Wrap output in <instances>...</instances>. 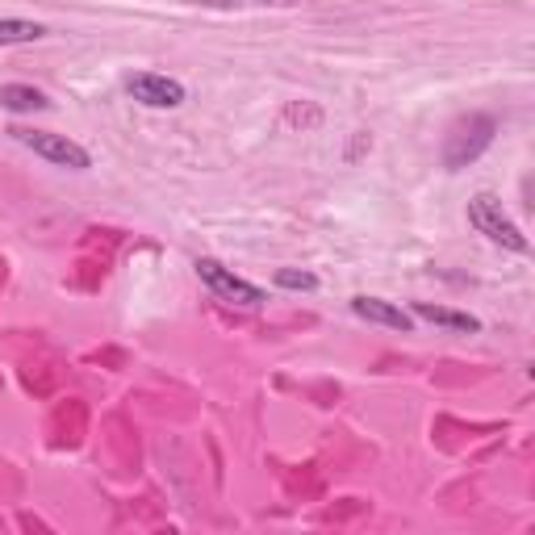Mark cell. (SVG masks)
Listing matches in <instances>:
<instances>
[{
    "instance_id": "8",
    "label": "cell",
    "mask_w": 535,
    "mask_h": 535,
    "mask_svg": "<svg viewBox=\"0 0 535 535\" xmlns=\"http://www.w3.org/2000/svg\"><path fill=\"white\" fill-rule=\"evenodd\" d=\"M0 105L13 113H34V109H46L51 101H46V92H38L30 84H5L0 88Z\"/></svg>"
},
{
    "instance_id": "6",
    "label": "cell",
    "mask_w": 535,
    "mask_h": 535,
    "mask_svg": "<svg viewBox=\"0 0 535 535\" xmlns=\"http://www.w3.org/2000/svg\"><path fill=\"white\" fill-rule=\"evenodd\" d=\"M352 310L364 318V322H377V327H389V331H410V314L393 301H381V297H352Z\"/></svg>"
},
{
    "instance_id": "11",
    "label": "cell",
    "mask_w": 535,
    "mask_h": 535,
    "mask_svg": "<svg viewBox=\"0 0 535 535\" xmlns=\"http://www.w3.org/2000/svg\"><path fill=\"white\" fill-rule=\"evenodd\" d=\"M285 122L289 126H301V130H314L322 122V109L318 105H289L285 109Z\"/></svg>"
},
{
    "instance_id": "9",
    "label": "cell",
    "mask_w": 535,
    "mask_h": 535,
    "mask_svg": "<svg viewBox=\"0 0 535 535\" xmlns=\"http://www.w3.org/2000/svg\"><path fill=\"white\" fill-rule=\"evenodd\" d=\"M46 34V26L26 17H0V46H21V42H38Z\"/></svg>"
},
{
    "instance_id": "10",
    "label": "cell",
    "mask_w": 535,
    "mask_h": 535,
    "mask_svg": "<svg viewBox=\"0 0 535 535\" xmlns=\"http://www.w3.org/2000/svg\"><path fill=\"white\" fill-rule=\"evenodd\" d=\"M276 285L281 289H318V276L314 272H297V268H276Z\"/></svg>"
},
{
    "instance_id": "2",
    "label": "cell",
    "mask_w": 535,
    "mask_h": 535,
    "mask_svg": "<svg viewBox=\"0 0 535 535\" xmlns=\"http://www.w3.org/2000/svg\"><path fill=\"white\" fill-rule=\"evenodd\" d=\"M469 222L477 226V235H485L490 243H498V247H506V251H519V255H527V235L523 230L510 222V214L502 209V201L494 197V193H477L473 201H469Z\"/></svg>"
},
{
    "instance_id": "5",
    "label": "cell",
    "mask_w": 535,
    "mask_h": 535,
    "mask_svg": "<svg viewBox=\"0 0 535 535\" xmlns=\"http://www.w3.org/2000/svg\"><path fill=\"white\" fill-rule=\"evenodd\" d=\"M126 92L138 105H147V109H176V105H184V84L172 80V76H159V72H134V76H126Z\"/></svg>"
},
{
    "instance_id": "1",
    "label": "cell",
    "mask_w": 535,
    "mask_h": 535,
    "mask_svg": "<svg viewBox=\"0 0 535 535\" xmlns=\"http://www.w3.org/2000/svg\"><path fill=\"white\" fill-rule=\"evenodd\" d=\"M494 130H498V122L490 118V113H469V118H460L452 130H448V143H444V164L452 168V172H460V168H469L473 159L494 143Z\"/></svg>"
},
{
    "instance_id": "3",
    "label": "cell",
    "mask_w": 535,
    "mask_h": 535,
    "mask_svg": "<svg viewBox=\"0 0 535 535\" xmlns=\"http://www.w3.org/2000/svg\"><path fill=\"white\" fill-rule=\"evenodd\" d=\"M21 147H30L34 155H42L46 164H59V168H72V172H84L92 168V155L72 143L67 134H51V130H13Z\"/></svg>"
},
{
    "instance_id": "7",
    "label": "cell",
    "mask_w": 535,
    "mask_h": 535,
    "mask_svg": "<svg viewBox=\"0 0 535 535\" xmlns=\"http://www.w3.org/2000/svg\"><path fill=\"white\" fill-rule=\"evenodd\" d=\"M414 314L435 322V327H448V331H460V335H473L481 331V322L473 314H460V310H444V306H431V301H414Z\"/></svg>"
},
{
    "instance_id": "12",
    "label": "cell",
    "mask_w": 535,
    "mask_h": 535,
    "mask_svg": "<svg viewBox=\"0 0 535 535\" xmlns=\"http://www.w3.org/2000/svg\"><path fill=\"white\" fill-rule=\"evenodd\" d=\"M201 5H301V0H201Z\"/></svg>"
},
{
    "instance_id": "4",
    "label": "cell",
    "mask_w": 535,
    "mask_h": 535,
    "mask_svg": "<svg viewBox=\"0 0 535 535\" xmlns=\"http://www.w3.org/2000/svg\"><path fill=\"white\" fill-rule=\"evenodd\" d=\"M197 268V276L201 281L214 289L222 301H230V306H247V310H255V306H264V293L255 289V285H247L243 276H235L230 268H222L218 260H209V255H201V260L193 264Z\"/></svg>"
}]
</instances>
